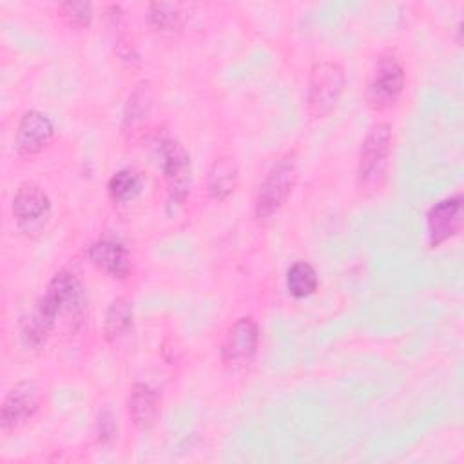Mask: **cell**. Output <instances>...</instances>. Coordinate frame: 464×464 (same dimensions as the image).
Returning a JSON list of instances; mask_svg holds the SVG:
<instances>
[{"mask_svg": "<svg viewBox=\"0 0 464 464\" xmlns=\"http://www.w3.org/2000/svg\"><path fill=\"white\" fill-rule=\"evenodd\" d=\"M83 308L85 295L80 279L69 270L56 272L33 304L29 315L22 321V344L31 350L42 348L47 343L51 332L56 326V319L62 314L82 317Z\"/></svg>", "mask_w": 464, "mask_h": 464, "instance_id": "6da1fadb", "label": "cell"}, {"mask_svg": "<svg viewBox=\"0 0 464 464\" xmlns=\"http://www.w3.org/2000/svg\"><path fill=\"white\" fill-rule=\"evenodd\" d=\"M297 183V156L294 150L277 158L261 181L254 199V218L265 225L283 208Z\"/></svg>", "mask_w": 464, "mask_h": 464, "instance_id": "7a4b0ae2", "label": "cell"}, {"mask_svg": "<svg viewBox=\"0 0 464 464\" xmlns=\"http://www.w3.org/2000/svg\"><path fill=\"white\" fill-rule=\"evenodd\" d=\"M156 152L169 192V203L181 205L187 199L192 185L190 156L187 149L179 143V140H176L169 132H161V136L158 134Z\"/></svg>", "mask_w": 464, "mask_h": 464, "instance_id": "3957f363", "label": "cell"}, {"mask_svg": "<svg viewBox=\"0 0 464 464\" xmlns=\"http://www.w3.org/2000/svg\"><path fill=\"white\" fill-rule=\"evenodd\" d=\"M344 89V69L339 62L319 60L312 65L306 87V109L312 118H324L334 111Z\"/></svg>", "mask_w": 464, "mask_h": 464, "instance_id": "277c9868", "label": "cell"}, {"mask_svg": "<svg viewBox=\"0 0 464 464\" xmlns=\"http://www.w3.org/2000/svg\"><path fill=\"white\" fill-rule=\"evenodd\" d=\"M406 87V72L399 56L392 51L382 53L368 78L366 100L373 111H386L399 102Z\"/></svg>", "mask_w": 464, "mask_h": 464, "instance_id": "5b68a950", "label": "cell"}, {"mask_svg": "<svg viewBox=\"0 0 464 464\" xmlns=\"http://www.w3.org/2000/svg\"><path fill=\"white\" fill-rule=\"evenodd\" d=\"M392 141L393 132L390 123L379 121L368 129L359 149L357 163V179L362 187L375 185L384 178L392 154Z\"/></svg>", "mask_w": 464, "mask_h": 464, "instance_id": "8992f818", "label": "cell"}, {"mask_svg": "<svg viewBox=\"0 0 464 464\" xmlns=\"http://www.w3.org/2000/svg\"><path fill=\"white\" fill-rule=\"evenodd\" d=\"M259 326L252 315L236 319L225 334L221 344V362L225 370L236 373L245 370L257 352Z\"/></svg>", "mask_w": 464, "mask_h": 464, "instance_id": "52a82bcc", "label": "cell"}, {"mask_svg": "<svg viewBox=\"0 0 464 464\" xmlns=\"http://www.w3.org/2000/svg\"><path fill=\"white\" fill-rule=\"evenodd\" d=\"M11 214L22 232H38L51 216V199L38 183L24 181L13 196Z\"/></svg>", "mask_w": 464, "mask_h": 464, "instance_id": "ba28073f", "label": "cell"}, {"mask_svg": "<svg viewBox=\"0 0 464 464\" xmlns=\"http://www.w3.org/2000/svg\"><path fill=\"white\" fill-rule=\"evenodd\" d=\"M462 196L455 194L433 203L426 212L428 245L437 248L462 230Z\"/></svg>", "mask_w": 464, "mask_h": 464, "instance_id": "9c48e42d", "label": "cell"}, {"mask_svg": "<svg viewBox=\"0 0 464 464\" xmlns=\"http://www.w3.org/2000/svg\"><path fill=\"white\" fill-rule=\"evenodd\" d=\"M40 408V392L33 381L16 382L4 397L0 408V426L9 433L34 417Z\"/></svg>", "mask_w": 464, "mask_h": 464, "instance_id": "30bf717a", "label": "cell"}, {"mask_svg": "<svg viewBox=\"0 0 464 464\" xmlns=\"http://www.w3.org/2000/svg\"><path fill=\"white\" fill-rule=\"evenodd\" d=\"M54 138V125L51 118L36 109L25 111L14 130V150L18 156L29 158L45 150Z\"/></svg>", "mask_w": 464, "mask_h": 464, "instance_id": "8fae6325", "label": "cell"}, {"mask_svg": "<svg viewBox=\"0 0 464 464\" xmlns=\"http://www.w3.org/2000/svg\"><path fill=\"white\" fill-rule=\"evenodd\" d=\"M85 256L96 270L112 279H125L132 272V259L127 248L116 239L102 237L92 241L85 248Z\"/></svg>", "mask_w": 464, "mask_h": 464, "instance_id": "7c38bea8", "label": "cell"}, {"mask_svg": "<svg viewBox=\"0 0 464 464\" xmlns=\"http://www.w3.org/2000/svg\"><path fill=\"white\" fill-rule=\"evenodd\" d=\"M161 397L147 382H134L127 397V413L138 430H149L158 419Z\"/></svg>", "mask_w": 464, "mask_h": 464, "instance_id": "4fadbf2b", "label": "cell"}, {"mask_svg": "<svg viewBox=\"0 0 464 464\" xmlns=\"http://www.w3.org/2000/svg\"><path fill=\"white\" fill-rule=\"evenodd\" d=\"M152 85L149 80H141L136 83V87L130 91L125 109H123V120H121V130L127 136H134L143 129L147 123L150 111H152Z\"/></svg>", "mask_w": 464, "mask_h": 464, "instance_id": "5bb4252c", "label": "cell"}, {"mask_svg": "<svg viewBox=\"0 0 464 464\" xmlns=\"http://www.w3.org/2000/svg\"><path fill=\"white\" fill-rule=\"evenodd\" d=\"M239 181V170L232 156H219L208 169L207 190L216 201H223L234 194Z\"/></svg>", "mask_w": 464, "mask_h": 464, "instance_id": "9a60e30c", "label": "cell"}, {"mask_svg": "<svg viewBox=\"0 0 464 464\" xmlns=\"http://www.w3.org/2000/svg\"><path fill=\"white\" fill-rule=\"evenodd\" d=\"M134 324V310L132 303L127 297H116L103 317V337L109 343L120 341L125 337Z\"/></svg>", "mask_w": 464, "mask_h": 464, "instance_id": "2e32d148", "label": "cell"}, {"mask_svg": "<svg viewBox=\"0 0 464 464\" xmlns=\"http://www.w3.org/2000/svg\"><path fill=\"white\" fill-rule=\"evenodd\" d=\"M147 22L154 33L161 36H174L183 27V14L178 4L154 2L149 5Z\"/></svg>", "mask_w": 464, "mask_h": 464, "instance_id": "e0dca14e", "label": "cell"}, {"mask_svg": "<svg viewBox=\"0 0 464 464\" xmlns=\"http://www.w3.org/2000/svg\"><path fill=\"white\" fill-rule=\"evenodd\" d=\"M286 290L294 299H306L310 297L319 285L315 268L306 261H295L286 270Z\"/></svg>", "mask_w": 464, "mask_h": 464, "instance_id": "ac0fdd59", "label": "cell"}, {"mask_svg": "<svg viewBox=\"0 0 464 464\" xmlns=\"http://www.w3.org/2000/svg\"><path fill=\"white\" fill-rule=\"evenodd\" d=\"M141 188L143 181L140 174L132 169H120L107 181V192L116 203H127L134 199L141 192Z\"/></svg>", "mask_w": 464, "mask_h": 464, "instance_id": "d6986e66", "label": "cell"}, {"mask_svg": "<svg viewBox=\"0 0 464 464\" xmlns=\"http://www.w3.org/2000/svg\"><path fill=\"white\" fill-rule=\"evenodd\" d=\"M58 11L69 25L78 29L89 27L92 22V5L89 2H63L58 5Z\"/></svg>", "mask_w": 464, "mask_h": 464, "instance_id": "ffe728a7", "label": "cell"}, {"mask_svg": "<svg viewBox=\"0 0 464 464\" xmlns=\"http://www.w3.org/2000/svg\"><path fill=\"white\" fill-rule=\"evenodd\" d=\"M96 437L100 444H112L118 439V422L111 410H103L96 420Z\"/></svg>", "mask_w": 464, "mask_h": 464, "instance_id": "44dd1931", "label": "cell"}]
</instances>
